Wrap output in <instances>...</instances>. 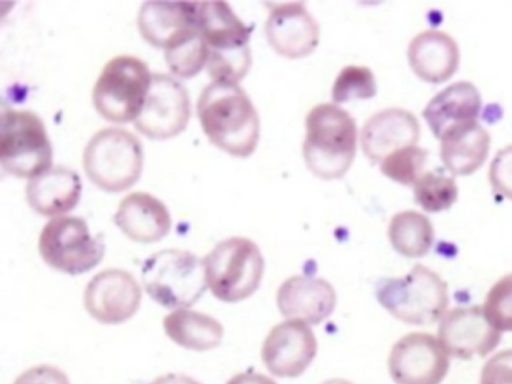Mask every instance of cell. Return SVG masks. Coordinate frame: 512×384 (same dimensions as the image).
Wrapping results in <instances>:
<instances>
[{
  "mask_svg": "<svg viewBox=\"0 0 512 384\" xmlns=\"http://www.w3.org/2000/svg\"><path fill=\"white\" fill-rule=\"evenodd\" d=\"M197 115L205 135L219 149L240 158L255 151L260 135L259 116L238 84H208L199 95Z\"/></svg>",
  "mask_w": 512,
  "mask_h": 384,
  "instance_id": "obj_1",
  "label": "cell"
},
{
  "mask_svg": "<svg viewBox=\"0 0 512 384\" xmlns=\"http://www.w3.org/2000/svg\"><path fill=\"white\" fill-rule=\"evenodd\" d=\"M356 142L355 120L335 103H321L308 112L302 152L316 177L334 180L344 176L354 160Z\"/></svg>",
  "mask_w": 512,
  "mask_h": 384,
  "instance_id": "obj_2",
  "label": "cell"
},
{
  "mask_svg": "<svg viewBox=\"0 0 512 384\" xmlns=\"http://www.w3.org/2000/svg\"><path fill=\"white\" fill-rule=\"evenodd\" d=\"M197 26L208 46L207 70L213 81L236 83L251 66L247 26L222 1L196 2Z\"/></svg>",
  "mask_w": 512,
  "mask_h": 384,
  "instance_id": "obj_3",
  "label": "cell"
},
{
  "mask_svg": "<svg viewBox=\"0 0 512 384\" xmlns=\"http://www.w3.org/2000/svg\"><path fill=\"white\" fill-rule=\"evenodd\" d=\"M143 147L132 132L107 127L97 131L83 151V168L90 181L109 193L129 189L143 170Z\"/></svg>",
  "mask_w": 512,
  "mask_h": 384,
  "instance_id": "obj_4",
  "label": "cell"
},
{
  "mask_svg": "<svg viewBox=\"0 0 512 384\" xmlns=\"http://www.w3.org/2000/svg\"><path fill=\"white\" fill-rule=\"evenodd\" d=\"M378 302L396 319L427 325L441 319L448 305L446 282L433 270L416 264L405 276L382 280Z\"/></svg>",
  "mask_w": 512,
  "mask_h": 384,
  "instance_id": "obj_5",
  "label": "cell"
},
{
  "mask_svg": "<svg viewBox=\"0 0 512 384\" xmlns=\"http://www.w3.org/2000/svg\"><path fill=\"white\" fill-rule=\"evenodd\" d=\"M202 261L207 287L217 299L227 303L253 295L264 273L259 247L245 237L219 242Z\"/></svg>",
  "mask_w": 512,
  "mask_h": 384,
  "instance_id": "obj_6",
  "label": "cell"
},
{
  "mask_svg": "<svg viewBox=\"0 0 512 384\" xmlns=\"http://www.w3.org/2000/svg\"><path fill=\"white\" fill-rule=\"evenodd\" d=\"M141 279L150 298L169 309L191 306L207 287L203 261L182 249L150 255L142 265Z\"/></svg>",
  "mask_w": 512,
  "mask_h": 384,
  "instance_id": "obj_7",
  "label": "cell"
},
{
  "mask_svg": "<svg viewBox=\"0 0 512 384\" xmlns=\"http://www.w3.org/2000/svg\"><path fill=\"white\" fill-rule=\"evenodd\" d=\"M152 74L147 64L132 55L110 59L92 91L96 111L114 123L135 121L145 103Z\"/></svg>",
  "mask_w": 512,
  "mask_h": 384,
  "instance_id": "obj_8",
  "label": "cell"
},
{
  "mask_svg": "<svg viewBox=\"0 0 512 384\" xmlns=\"http://www.w3.org/2000/svg\"><path fill=\"white\" fill-rule=\"evenodd\" d=\"M52 146L41 118L32 111L6 109L0 120V161L18 178H33L52 164Z\"/></svg>",
  "mask_w": 512,
  "mask_h": 384,
  "instance_id": "obj_9",
  "label": "cell"
},
{
  "mask_svg": "<svg viewBox=\"0 0 512 384\" xmlns=\"http://www.w3.org/2000/svg\"><path fill=\"white\" fill-rule=\"evenodd\" d=\"M38 249L48 266L69 275L93 269L105 253L103 240L91 235L86 221L69 215L57 216L44 225Z\"/></svg>",
  "mask_w": 512,
  "mask_h": 384,
  "instance_id": "obj_10",
  "label": "cell"
},
{
  "mask_svg": "<svg viewBox=\"0 0 512 384\" xmlns=\"http://www.w3.org/2000/svg\"><path fill=\"white\" fill-rule=\"evenodd\" d=\"M190 113L186 88L168 74L153 73L145 103L134 125L148 138L169 139L186 128Z\"/></svg>",
  "mask_w": 512,
  "mask_h": 384,
  "instance_id": "obj_11",
  "label": "cell"
},
{
  "mask_svg": "<svg viewBox=\"0 0 512 384\" xmlns=\"http://www.w3.org/2000/svg\"><path fill=\"white\" fill-rule=\"evenodd\" d=\"M449 357L438 338L413 332L393 345L388 370L395 384H440L448 373Z\"/></svg>",
  "mask_w": 512,
  "mask_h": 384,
  "instance_id": "obj_12",
  "label": "cell"
},
{
  "mask_svg": "<svg viewBox=\"0 0 512 384\" xmlns=\"http://www.w3.org/2000/svg\"><path fill=\"white\" fill-rule=\"evenodd\" d=\"M141 299V288L131 273L109 268L88 282L83 303L86 311L98 322L119 324L137 312Z\"/></svg>",
  "mask_w": 512,
  "mask_h": 384,
  "instance_id": "obj_13",
  "label": "cell"
},
{
  "mask_svg": "<svg viewBox=\"0 0 512 384\" xmlns=\"http://www.w3.org/2000/svg\"><path fill=\"white\" fill-rule=\"evenodd\" d=\"M437 338L449 356L468 360L493 351L501 332L488 321L482 306L457 307L441 317Z\"/></svg>",
  "mask_w": 512,
  "mask_h": 384,
  "instance_id": "obj_14",
  "label": "cell"
},
{
  "mask_svg": "<svg viewBox=\"0 0 512 384\" xmlns=\"http://www.w3.org/2000/svg\"><path fill=\"white\" fill-rule=\"evenodd\" d=\"M316 352L317 340L311 328L297 320H286L268 333L261 358L271 374L295 378L308 368Z\"/></svg>",
  "mask_w": 512,
  "mask_h": 384,
  "instance_id": "obj_15",
  "label": "cell"
},
{
  "mask_svg": "<svg viewBox=\"0 0 512 384\" xmlns=\"http://www.w3.org/2000/svg\"><path fill=\"white\" fill-rule=\"evenodd\" d=\"M264 30L271 48L289 59L308 56L319 43V25L303 2L276 4Z\"/></svg>",
  "mask_w": 512,
  "mask_h": 384,
  "instance_id": "obj_16",
  "label": "cell"
},
{
  "mask_svg": "<svg viewBox=\"0 0 512 384\" xmlns=\"http://www.w3.org/2000/svg\"><path fill=\"white\" fill-rule=\"evenodd\" d=\"M276 301L279 311L288 320L316 325L333 312L336 293L325 279L296 275L280 285Z\"/></svg>",
  "mask_w": 512,
  "mask_h": 384,
  "instance_id": "obj_17",
  "label": "cell"
},
{
  "mask_svg": "<svg viewBox=\"0 0 512 384\" xmlns=\"http://www.w3.org/2000/svg\"><path fill=\"white\" fill-rule=\"evenodd\" d=\"M419 137V122L410 111L387 108L365 122L361 131V146L366 157L377 163L398 149L416 145Z\"/></svg>",
  "mask_w": 512,
  "mask_h": 384,
  "instance_id": "obj_18",
  "label": "cell"
},
{
  "mask_svg": "<svg viewBox=\"0 0 512 384\" xmlns=\"http://www.w3.org/2000/svg\"><path fill=\"white\" fill-rule=\"evenodd\" d=\"M481 104L478 88L469 81H458L434 95L422 115L440 140L454 129L477 122Z\"/></svg>",
  "mask_w": 512,
  "mask_h": 384,
  "instance_id": "obj_19",
  "label": "cell"
},
{
  "mask_svg": "<svg viewBox=\"0 0 512 384\" xmlns=\"http://www.w3.org/2000/svg\"><path fill=\"white\" fill-rule=\"evenodd\" d=\"M407 58L417 77L428 83L439 84L450 79L457 71L460 51L453 37L431 29L412 38Z\"/></svg>",
  "mask_w": 512,
  "mask_h": 384,
  "instance_id": "obj_20",
  "label": "cell"
},
{
  "mask_svg": "<svg viewBox=\"0 0 512 384\" xmlns=\"http://www.w3.org/2000/svg\"><path fill=\"white\" fill-rule=\"evenodd\" d=\"M114 223L132 241L153 243L165 237L172 225L165 204L146 192H133L119 203Z\"/></svg>",
  "mask_w": 512,
  "mask_h": 384,
  "instance_id": "obj_21",
  "label": "cell"
},
{
  "mask_svg": "<svg viewBox=\"0 0 512 384\" xmlns=\"http://www.w3.org/2000/svg\"><path fill=\"white\" fill-rule=\"evenodd\" d=\"M81 191L79 175L68 167L57 165L29 179L25 194L36 213L57 217L76 207Z\"/></svg>",
  "mask_w": 512,
  "mask_h": 384,
  "instance_id": "obj_22",
  "label": "cell"
},
{
  "mask_svg": "<svg viewBox=\"0 0 512 384\" xmlns=\"http://www.w3.org/2000/svg\"><path fill=\"white\" fill-rule=\"evenodd\" d=\"M137 24L145 41L164 49L178 34L197 25L196 2H145Z\"/></svg>",
  "mask_w": 512,
  "mask_h": 384,
  "instance_id": "obj_23",
  "label": "cell"
},
{
  "mask_svg": "<svg viewBox=\"0 0 512 384\" xmlns=\"http://www.w3.org/2000/svg\"><path fill=\"white\" fill-rule=\"evenodd\" d=\"M441 160L453 176H467L486 161L490 135L478 122L454 129L440 139Z\"/></svg>",
  "mask_w": 512,
  "mask_h": 384,
  "instance_id": "obj_24",
  "label": "cell"
},
{
  "mask_svg": "<svg viewBox=\"0 0 512 384\" xmlns=\"http://www.w3.org/2000/svg\"><path fill=\"white\" fill-rule=\"evenodd\" d=\"M166 335L177 345L189 350L207 351L220 345L224 330L210 315L177 309L163 319Z\"/></svg>",
  "mask_w": 512,
  "mask_h": 384,
  "instance_id": "obj_25",
  "label": "cell"
},
{
  "mask_svg": "<svg viewBox=\"0 0 512 384\" xmlns=\"http://www.w3.org/2000/svg\"><path fill=\"white\" fill-rule=\"evenodd\" d=\"M388 237L399 254L418 258L429 252L434 240V228L424 214L407 210L392 217L388 226Z\"/></svg>",
  "mask_w": 512,
  "mask_h": 384,
  "instance_id": "obj_26",
  "label": "cell"
},
{
  "mask_svg": "<svg viewBox=\"0 0 512 384\" xmlns=\"http://www.w3.org/2000/svg\"><path fill=\"white\" fill-rule=\"evenodd\" d=\"M164 57L173 74L182 78L196 75L208 58V46L198 26L175 37L164 48Z\"/></svg>",
  "mask_w": 512,
  "mask_h": 384,
  "instance_id": "obj_27",
  "label": "cell"
},
{
  "mask_svg": "<svg viewBox=\"0 0 512 384\" xmlns=\"http://www.w3.org/2000/svg\"><path fill=\"white\" fill-rule=\"evenodd\" d=\"M415 202L426 212L447 210L458 198V187L451 175L440 170L424 172L413 185Z\"/></svg>",
  "mask_w": 512,
  "mask_h": 384,
  "instance_id": "obj_28",
  "label": "cell"
},
{
  "mask_svg": "<svg viewBox=\"0 0 512 384\" xmlns=\"http://www.w3.org/2000/svg\"><path fill=\"white\" fill-rule=\"evenodd\" d=\"M428 152L417 145L398 149L386 156L380 165L381 172L402 185H414L424 173Z\"/></svg>",
  "mask_w": 512,
  "mask_h": 384,
  "instance_id": "obj_29",
  "label": "cell"
},
{
  "mask_svg": "<svg viewBox=\"0 0 512 384\" xmlns=\"http://www.w3.org/2000/svg\"><path fill=\"white\" fill-rule=\"evenodd\" d=\"M377 86L372 71L366 66L344 67L332 87L334 103L354 99H369L375 96Z\"/></svg>",
  "mask_w": 512,
  "mask_h": 384,
  "instance_id": "obj_30",
  "label": "cell"
},
{
  "mask_svg": "<svg viewBox=\"0 0 512 384\" xmlns=\"http://www.w3.org/2000/svg\"><path fill=\"white\" fill-rule=\"evenodd\" d=\"M482 308L494 328L512 332V273L500 278L490 288Z\"/></svg>",
  "mask_w": 512,
  "mask_h": 384,
  "instance_id": "obj_31",
  "label": "cell"
},
{
  "mask_svg": "<svg viewBox=\"0 0 512 384\" xmlns=\"http://www.w3.org/2000/svg\"><path fill=\"white\" fill-rule=\"evenodd\" d=\"M488 178L495 194L512 200V144L500 149L494 156Z\"/></svg>",
  "mask_w": 512,
  "mask_h": 384,
  "instance_id": "obj_32",
  "label": "cell"
},
{
  "mask_svg": "<svg viewBox=\"0 0 512 384\" xmlns=\"http://www.w3.org/2000/svg\"><path fill=\"white\" fill-rule=\"evenodd\" d=\"M480 384H512V349L498 352L485 363Z\"/></svg>",
  "mask_w": 512,
  "mask_h": 384,
  "instance_id": "obj_33",
  "label": "cell"
},
{
  "mask_svg": "<svg viewBox=\"0 0 512 384\" xmlns=\"http://www.w3.org/2000/svg\"><path fill=\"white\" fill-rule=\"evenodd\" d=\"M13 384H70V381L58 367L41 364L21 373Z\"/></svg>",
  "mask_w": 512,
  "mask_h": 384,
  "instance_id": "obj_34",
  "label": "cell"
},
{
  "mask_svg": "<svg viewBox=\"0 0 512 384\" xmlns=\"http://www.w3.org/2000/svg\"><path fill=\"white\" fill-rule=\"evenodd\" d=\"M226 384H277L270 377L256 372H243L234 375Z\"/></svg>",
  "mask_w": 512,
  "mask_h": 384,
  "instance_id": "obj_35",
  "label": "cell"
},
{
  "mask_svg": "<svg viewBox=\"0 0 512 384\" xmlns=\"http://www.w3.org/2000/svg\"><path fill=\"white\" fill-rule=\"evenodd\" d=\"M150 384H201L197 380L183 374L168 373L161 375Z\"/></svg>",
  "mask_w": 512,
  "mask_h": 384,
  "instance_id": "obj_36",
  "label": "cell"
},
{
  "mask_svg": "<svg viewBox=\"0 0 512 384\" xmlns=\"http://www.w3.org/2000/svg\"><path fill=\"white\" fill-rule=\"evenodd\" d=\"M322 384H353V383L346 379L334 378V379H329V380L323 382Z\"/></svg>",
  "mask_w": 512,
  "mask_h": 384,
  "instance_id": "obj_37",
  "label": "cell"
}]
</instances>
